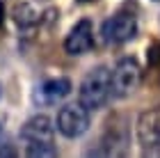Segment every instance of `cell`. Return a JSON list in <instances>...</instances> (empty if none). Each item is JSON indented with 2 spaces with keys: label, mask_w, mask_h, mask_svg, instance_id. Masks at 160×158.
I'll return each instance as SVG.
<instances>
[{
  "label": "cell",
  "mask_w": 160,
  "mask_h": 158,
  "mask_svg": "<svg viewBox=\"0 0 160 158\" xmlns=\"http://www.w3.org/2000/svg\"><path fill=\"white\" fill-rule=\"evenodd\" d=\"M112 94V71L105 67H96L82 78L78 87V101L87 110H101Z\"/></svg>",
  "instance_id": "cell-1"
},
{
  "label": "cell",
  "mask_w": 160,
  "mask_h": 158,
  "mask_svg": "<svg viewBox=\"0 0 160 158\" xmlns=\"http://www.w3.org/2000/svg\"><path fill=\"white\" fill-rule=\"evenodd\" d=\"M140 83H142V69L137 64V60H133V57L119 60L112 71V96L117 99L130 96L140 87Z\"/></svg>",
  "instance_id": "cell-2"
},
{
  "label": "cell",
  "mask_w": 160,
  "mask_h": 158,
  "mask_svg": "<svg viewBox=\"0 0 160 158\" xmlns=\"http://www.w3.org/2000/svg\"><path fill=\"white\" fill-rule=\"evenodd\" d=\"M57 131H60L64 138H80L82 133H87L89 128V110L82 103H71L60 108L57 112Z\"/></svg>",
  "instance_id": "cell-3"
},
{
  "label": "cell",
  "mask_w": 160,
  "mask_h": 158,
  "mask_svg": "<svg viewBox=\"0 0 160 158\" xmlns=\"http://www.w3.org/2000/svg\"><path fill=\"white\" fill-rule=\"evenodd\" d=\"M135 34H137V21L128 12L112 14L101 25V37L105 44H123V41H130Z\"/></svg>",
  "instance_id": "cell-4"
},
{
  "label": "cell",
  "mask_w": 160,
  "mask_h": 158,
  "mask_svg": "<svg viewBox=\"0 0 160 158\" xmlns=\"http://www.w3.org/2000/svg\"><path fill=\"white\" fill-rule=\"evenodd\" d=\"M135 133H137V142H140L142 149H147V151L160 149V105L144 110L137 117Z\"/></svg>",
  "instance_id": "cell-5"
},
{
  "label": "cell",
  "mask_w": 160,
  "mask_h": 158,
  "mask_svg": "<svg viewBox=\"0 0 160 158\" xmlns=\"http://www.w3.org/2000/svg\"><path fill=\"white\" fill-rule=\"evenodd\" d=\"M94 48V25L89 18H82L71 28L64 39V51L69 55H85Z\"/></svg>",
  "instance_id": "cell-6"
},
{
  "label": "cell",
  "mask_w": 160,
  "mask_h": 158,
  "mask_svg": "<svg viewBox=\"0 0 160 158\" xmlns=\"http://www.w3.org/2000/svg\"><path fill=\"white\" fill-rule=\"evenodd\" d=\"M53 135H55V126L50 121V117H46V115H34L21 128V138L25 140V145H32V142L53 145Z\"/></svg>",
  "instance_id": "cell-7"
},
{
  "label": "cell",
  "mask_w": 160,
  "mask_h": 158,
  "mask_svg": "<svg viewBox=\"0 0 160 158\" xmlns=\"http://www.w3.org/2000/svg\"><path fill=\"white\" fill-rule=\"evenodd\" d=\"M71 94V80L69 78H50L37 89L34 99L41 103V105H55L57 101L67 99Z\"/></svg>",
  "instance_id": "cell-8"
},
{
  "label": "cell",
  "mask_w": 160,
  "mask_h": 158,
  "mask_svg": "<svg viewBox=\"0 0 160 158\" xmlns=\"http://www.w3.org/2000/svg\"><path fill=\"white\" fill-rule=\"evenodd\" d=\"M12 14H14V21H16L18 28H32V25H37V21H39L37 9H34L30 3H21V5H16Z\"/></svg>",
  "instance_id": "cell-9"
},
{
  "label": "cell",
  "mask_w": 160,
  "mask_h": 158,
  "mask_svg": "<svg viewBox=\"0 0 160 158\" xmlns=\"http://www.w3.org/2000/svg\"><path fill=\"white\" fill-rule=\"evenodd\" d=\"M25 151L28 156H55L57 154V149L55 145H39V142H32V145H25Z\"/></svg>",
  "instance_id": "cell-10"
},
{
  "label": "cell",
  "mask_w": 160,
  "mask_h": 158,
  "mask_svg": "<svg viewBox=\"0 0 160 158\" xmlns=\"http://www.w3.org/2000/svg\"><path fill=\"white\" fill-rule=\"evenodd\" d=\"M147 60H149L151 67L160 64V44H158V41H156V44H151V46L147 48Z\"/></svg>",
  "instance_id": "cell-11"
},
{
  "label": "cell",
  "mask_w": 160,
  "mask_h": 158,
  "mask_svg": "<svg viewBox=\"0 0 160 158\" xmlns=\"http://www.w3.org/2000/svg\"><path fill=\"white\" fill-rule=\"evenodd\" d=\"M2 21H5V5H2V0H0V25H2Z\"/></svg>",
  "instance_id": "cell-12"
},
{
  "label": "cell",
  "mask_w": 160,
  "mask_h": 158,
  "mask_svg": "<svg viewBox=\"0 0 160 158\" xmlns=\"http://www.w3.org/2000/svg\"><path fill=\"white\" fill-rule=\"evenodd\" d=\"M0 145H5V135H2V128H0Z\"/></svg>",
  "instance_id": "cell-13"
},
{
  "label": "cell",
  "mask_w": 160,
  "mask_h": 158,
  "mask_svg": "<svg viewBox=\"0 0 160 158\" xmlns=\"http://www.w3.org/2000/svg\"><path fill=\"white\" fill-rule=\"evenodd\" d=\"M80 3H94V0H80Z\"/></svg>",
  "instance_id": "cell-14"
},
{
  "label": "cell",
  "mask_w": 160,
  "mask_h": 158,
  "mask_svg": "<svg viewBox=\"0 0 160 158\" xmlns=\"http://www.w3.org/2000/svg\"><path fill=\"white\" fill-rule=\"evenodd\" d=\"M156 3H158V0H156Z\"/></svg>",
  "instance_id": "cell-15"
}]
</instances>
